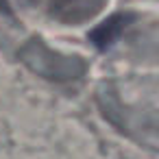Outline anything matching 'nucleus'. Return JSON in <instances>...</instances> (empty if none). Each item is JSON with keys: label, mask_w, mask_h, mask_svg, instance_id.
<instances>
[{"label": "nucleus", "mask_w": 159, "mask_h": 159, "mask_svg": "<svg viewBox=\"0 0 159 159\" xmlns=\"http://www.w3.org/2000/svg\"><path fill=\"white\" fill-rule=\"evenodd\" d=\"M102 0H52V11L66 20H83L92 16Z\"/></svg>", "instance_id": "f257e3e1"}]
</instances>
